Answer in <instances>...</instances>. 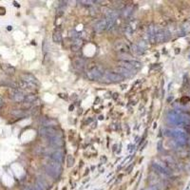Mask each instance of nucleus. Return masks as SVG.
<instances>
[{
	"label": "nucleus",
	"instance_id": "f257e3e1",
	"mask_svg": "<svg viewBox=\"0 0 190 190\" xmlns=\"http://www.w3.org/2000/svg\"><path fill=\"white\" fill-rule=\"evenodd\" d=\"M62 165L60 163H57L53 160H51L50 162L47 163V165H46V171L47 173L52 177V178H58L59 176L61 175L62 173Z\"/></svg>",
	"mask_w": 190,
	"mask_h": 190
},
{
	"label": "nucleus",
	"instance_id": "f03ea898",
	"mask_svg": "<svg viewBox=\"0 0 190 190\" xmlns=\"http://www.w3.org/2000/svg\"><path fill=\"white\" fill-rule=\"evenodd\" d=\"M104 73H105L104 69L100 66H96L89 69L87 71V77L91 81H96V80H100Z\"/></svg>",
	"mask_w": 190,
	"mask_h": 190
},
{
	"label": "nucleus",
	"instance_id": "7ed1b4c3",
	"mask_svg": "<svg viewBox=\"0 0 190 190\" xmlns=\"http://www.w3.org/2000/svg\"><path fill=\"white\" fill-rule=\"evenodd\" d=\"M100 80H104L103 81L104 83H108V84H109V83H120L124 80V78L119 74L112 72V71H106Z\"/></svg>",
	"mask_w": 190,
	"mask_h": 190
},
{
	"label": "nucleus",
	"instance_id": "20e7f679",
	"mask_svg": "<svg viewBox=\"0 0 190 190\" xmlns=\"http://www.w3.org/2000/svg\"><path fill=\"white\" fill-rule=\"evenodd\" d=\"M39 133L43 137H48V138H52L59 135L58 130L54 127H43L39 130Z\"/></svg>",
	"mask_w": 190,
	"mask_h": 190
},
{
	"label": "nucleus",
	"instance_id": "39448f33",
	"mask_svg": "<svg viewBox=\"0 0 190 190\" xmlns=\"http://www.w3.org/2000/svg\"><path fill=\"white\" fill-rule=\"evenodd\" d=\"M114 72L121 75L123 78H130L132 77L136 74L135 70H129V69H124V68H121V67H117L114 69Z\"/></svg>",
	"mask_w": 190,
	"mask_h": 190
},
{
	"label": "nucleus",
	"instance_id": "423d86ee",
	"mask_svg": "<svg viewBox=\"0 0 190 190\" xmlns=\"http://www.w3.org/2000/svg\"><path fill=\"white\" fill-rule=\"evenodd\" d=\"M114 49L115 50L119 51V53H128L129 50V47L127 45V43L123 41H117L114 45Z\"/></svg>",
	"mask_w": 190,
	"mask_h": 190
},
{
	"label": "nucleus",
	"instance_id": "0eeeda50",
	"mask_svg": "<svg viewBox=\"0 0 190 190\" xmlns=\"http://www.w3.org/2000/svg\"><path fill=\"white\" fill-rule=\"evenodd\" d=\"M21 80L26 82V83H30V84H34L35 85V86H39V82L38 80L36 79V78L31 74V73H23L21 74Z\"/></svg>",
	"mask_w": 190,
	"mask_h": 190
},
{
	"label": "nucleus",
	"instance_id": "6e6552de",
	"mask_svg": "<svg viewBox=\"0 0 190 190\" xmlns=\"http://www.w3.org/2000/svg\"><path fill=\"white\" fill-rule=\"evenodd\" d=\"M11 99L16 103H23L25 101V95L18 89H14L11 91Z\"/></svg>",
	"mask_w": 190,
	"mask_h": 190
},
{
	"label": "nucleus",
	"instance_id": "1a4fd4ad",
	"mask_svg": "<svg viewBox=\"0 0 190 190\" xmlns=\"http://www.w3.org/2000/svg\"><path fill=\"white\" fill-rule=\"evenodd\" d=\"M94 31H97V32H102L104 31L108 30V25H107V22H106V19H102V20H99L97 21L94 26Z\"/></svg>",
	"mask_w": 190,
	"mask_h": 190
},
{
	"label": "nucleus",
	"instance_id": "9d476101",
	"mask_svg": "<svg viewBox=\"0 0 190 190\" xmlns=\"http://www.w3.org/2000/svg\"><path fill=\"white\" fill-rule=\"evenodd\" d=\"M50 143L56 147H61L64 146V140L60 134L55 137H52V138H50Z\"/></svg>",
	"mask_w": 190,
	"mask_h": 190
},
{
	"label": "nucleus",
	"instance_id": "9b49d317",
	"mask_svg": "<svg viewBox=\"0 0 190 190\" xmlns=\"http://www.w3.org/2000/svg\"><path fill=\"white\" fill-rule=\"evenodd\" d=\"M50 158L51 160H53L57 163H64V160H65V156H64V153L62 151H60V150H57V151H54L53 153H51L50 155Z\"/></svg>",
	"mask_w": 190,
	"mask_h": 190
},
{
	"label": "nucleus",
	"instance_id": "f8f14e48",
	"mask_svg": "<svg viewBox=\"0 0 190 190\" xmlns=\"http://www.w3.org/2000/svg\"><path fill=\"white\" fill-rule=\"evenodd\" d=\"M52 41L54 43H61V41H62L61 29H58V28L55 29V31H53V34H52Z\"/></svg>",
	"mask_w": 190,
	"mask_h": 190
},
{
	"label": "nucleus",
	"instance_id": "ddd939ff",
	"mask_svg": "<svg viewBox=\"0 0 190 190\" xmlns=\"http://www.w3.org/2000/svg\"><path fill=\"white\" fill-rule=\"evenodd\" d=\"M82 44H83L82 39H80V38L74 39V42L72 43V45H71V47H70L71 50H72V51H78L81 49Z\"/></svg>",
	"mask_w": 190,
	"mask_h": 190
},
{
	"label": "nucleus",
	"instance_id": "4468645a",
	"mask_svg": "<svg viewBox=\"0 0 190 190\" xmlns=\"http://www.w3.org/2000/svg\"><path fill=\"white\" fill-rule=\"evenodd\" d=\"M1 68L7 74H11H11H14V72H15V69L12 66H11V65H9V64H2Z\"/></svg>",
	"mask_w": 190,
	"mask_h": 190
},
{
	"label": "nucleus",
	"instance_id": "2eb2a0df",
	"mask_svg": "<svg viewBox=\"0 0 190 190\" xmlns=\"http://www.w3.org/2000/svg\"><path fill=\"white\" fill-rule=\"evenodd\" d=\"M36 185L40 187L42 190H49L50 189V185H48V182H46L44 179H41V178H38L37 181H36Z\"/></svg>",
	"mask_w": 190,
	"mask_h": 190
},
{
	"label": "nucleus",
	"instance_id": "dca6fc26",
	"mask_svg": "<svg viewBox=\"0 0 190 190\" xmlns=\"http://www.w3.org/2000/svg\"><path fill=\"white\" fill-rule=\"evenodd\" d=\"M148 39H149V42L151 43L156 42V34H155V30L153 26H150L148 28Z\"/></svg>",
	"mask_w": 190,
	"mask_h": 190
},
{
	"label": "nucleus",
	"instance_id": "f3484780",
	"mask_svg": "<svg viewBox=\"0 0 190 190\" xmlns=\"http://www.w3.org/2000/svg\"><path fill=\"white\" fill-rule=\"evenodd\" d=\"M132 11H133V6H127V7L124 8L122 11V16L124 18L128 17L130 14H132Z\"/></svg>",
	"mask_w": 190,
	"mask_h": 190
},
{
	"label": "nucleus",
	"instance_id": "a211bd4d",
	"mask_svg": "<svg viewBox=\"0 0 190 190\" xmlns=\"http://www.w3.org/2000/svg\"><path fill=\"white\" fill-rule=\"evenodd\" d=\"M118 58H119V60L121 61H131L134 60L132 58V56L130 55L129 53H119L118 54Z\"/></svg>",
	"mask_w": 190,
	"mask_h": 190
},
{
	"label": "nucleus",
	"instance_id": "6ab92c4d",
	"mask_svg": "<svg viewBox=\"0 0 190 190\" xmlns=\"http://www.w3.org/2000/svg\"><path fill=\"white\" fill-rule=\"evenodd\" d=\"M37 99V97L36 95L34 94H29L27 96H25V103H27V104H32L34 102H35V100Z\"/></svg>",
	"mask_w": 190,
	"mask_h": 190
},
{
	"label": "nucleus",
	"instance_id": "aec40b11",
	"mask_svg": "<svg viewBox=\"0 0 190 190\" xmlns=\"http://www.w3.org/2000/svg\"><path fill=\"white\" fill-rule=\"evenodd\" d=\"M58 123L57 121L55 120H50V119H47L44 123H43V126L44 127H54V126H57Z\"/></svg>",
	"mask_w": 190,
	"mask_h": 190
},
{
	"label": "nucleus",
	"instance_id": "412c9836",
	"mask_svg": "<svg viewBox=\"0 0 190 190\" xmlns=\"http://www.w3.org/2000/svg\"><path fill=\"white\" fill-rule=\"evenodd\" d=\"M67 163H68V167H72L75 163V159L72 155H68L67 157Z\"/></svg>",
	"mask_w": 190,
	"mask_h": 190
},
{
	"label": "nucleus",
	"instance_id": "4be33fe9",
	"mask_svg": "<svg viewBox=\"0 0 190 190\" xmlns=\"http://www.w3.org/2000/svg\"><path fill=\"white\" fill-rule=\"evenodd\" d=\"M74 67L77 69H83V68L85 67V62H84V60H81V59H79V60H76L74 62Z\"/></svg>",
	"mask_w": 190,
	"mask_h": 190
},
{
	"label": "nucleus",
	"instance_id": "5701e85b",
	"mask_svg": "<svg viewBox=\"0 0 190 190\" xmlns=\"http://www.w3.org/2000/svg\"><path fill=\"white\" fill-rule=\"evenodd\" d=\"M11 114L14 115V116H17V117H20L22 115H25V113L23 112V110H20V109H15V110H12L11 111Z\"/></svg>",
	"mask_w": 190,
	"mask_h": 190
},
{
	"label": "nucleus",
	"instance_id": "b1692460",
	"mask_svg": "<svg viewBox=\"0 0 190 190\" xmlns=\"http://www.w3.org/2000/svg\"><path fill=\"white\" fill-rule=\"evenodd\" d=\"M80 3H83L85 5H92L93 3H96V1H92V0H89V1H88V0H82V1H80Z\"/></svg>",
	"mask_w": 190,
	"mask_h": 190
},
{
	"label": "nucleus",
	"instance_id": "393cba45",
	"mask_svg": "<svg viewBox=\"0 0 190 190\" xmlns=\"http://www.w3.org/2000/svg\"><path fill=\"white\" fill-rule=\"evenodd\" d=\"M89 14H90V15H97V14H98V10L96 9V8H91L90 9V11H89Z\"/></svg>",
	"mask_w": 190,
	"mask_h": 190
},
{
	"label": "nucleus",
	"instance_id": "a878e982",
	"mask_svg": "<svg viewBox=\"0 0 190 190\" xmlns=\"http://www.w3.org/2000/svg\"><path fill=\"white\" fill-rule=\"evenodd\" d=\"M147 190H160L158 185H153V186H150Z\"/></svg>",
	"mask_w": 190,
	"mask_h": 190
},
{
	"label": "nucleus",
	"instance_id": "bb28decb",
	"mask_svg": "<svg viewBox=\"0 0 190 190\" xmlns=\"http://www.w3.org/2000/svg\"><path fill=\"white\" fill-rule=\"evenodd\" d=\"M3 107H4V101L2 98H0V109H2Z\"/></svg>",
	"mask_w": 190,
	"mask_h": 190
},
{
	"label": "nucleus",
	"instance_id": "cd10ccee",
	"mask_svg": "<svg viewBox=\"0 0 190 190\" xmlns=\"http://www.w3.org/2000/svg\"><path fill=\"white\" fill-rule=\"evenodd\" d=\"M0 14H5V9L4 8H0Z\"/></svg>",
	"mask_w": 190,
	"mask_h": 190
},
{
	"label": "nucleus",
	"instance_id": "c85d7f7f",
	"mask_svg": "<svg viewBox=\"0 0 190 190\" xmlns=\"http://www.w3.org/2000/svg\"><path fill=\"white\" fill-rule=\"evenodd\" d=\"M24 190H35V189H34V186H32V187H27V188H25Z\"/></svg>",
	"mask_w": 190,
	"mask_h": 190
},
{
	"label": "nucleus",
	"instance_id": "c756f323",
	"mask_svg": "<svg viewBox=\"0 0 190 190\" xmlns=\"http://www.w3.org/2000/svg\"><path fill=\"white\" fill-rule=\"evenodd\" d=\"M117 95H118L117 93H114L113 94V98H114V99H116V98H117Z\"/></svg>",
	"mask_w": 190,
	"mask_h": 190
},
{
	"label": "nucleus",
	"instance_id": "7c9ffc66",
	"mask_svg": "<svg viewBox=\"0 0 190 190\" xmlns=\"http://www.w3.org/2000/svg\"><path fill=\"white\" fill-rule=\"evenodd\" d=\"M73 108H74L73 106H70V107H69V110H71V109H72Z\"/></svg>",
	"mask_w": 190,
	"mask_h": 190
}]
</instances>
